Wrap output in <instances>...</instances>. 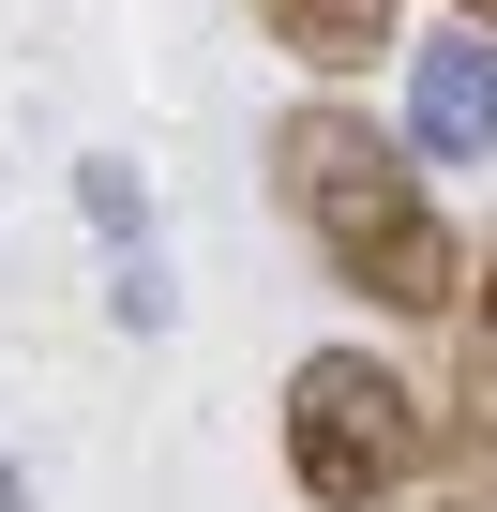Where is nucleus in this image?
Instances as JSON below:
<instances>
[{
	"instance_id": "f257e3e1",
	"label": "nucleus",
	"mask_w": 497,
	"mask_h": 512,
	"mask_svg": "<svg viewBox=\"0 0 497 512\" xmlns=\"http://www.w3.org/2000/svg\"><path fill=\"white\" fill-rule=\"evenodd\" d=\"M257 166H272L287 226L317 241V272H332L347 302H377V317H452V302H467V241H452V211H437L422 151H407V136H377V106L302 91V106H272Z\"/></svg>"
},
{
	"instance_id": "f03ea898",
	"label": "nucleus",
	"mask_w": 497,
	"mask_h": 512,
	"mask_svg": "<svg viewBox=\"0 0 497 512\" xmlns=\"http://www.w3.org/2000/svg\"><path fill=\"white\" fill-rule=\"evenodd\" d=\"M287 482L317 512H407L437 482V407L377 347H302L287 362Z\"/></svg>"
},
{
	"instance_id": "7ed1b4c3",
	"label": "nucleus",
	"mask_w": 497,
	"mask_h": 512,
	"mask_svg": "<svg viewBox=\"0 0 497 512\" xmlns=\"http://www.w3.org/2000/svg\"><path fill=\"white\" fill-rule=\"evenodd\" d=\"M437 512H497V256L452 302V407H437Z\"/></svg>"
},
{
	"instance_id": "20e7f679",
	"label": "nucleus",
	"mask_w": 497,
	"mask_h": 512,
	"mask_svg": "<svg viewBox=\"0 0 497 512\" xmlns=\"http://www.w3.org/2000/svg\"><path fill=\"white\" fill-rule=\"evenodd\" d=\"M407 151L422 166H497V31L407 46Z\"/></svg>"
},
{
	"instance_id": "39448f33",
	"label": "nucleus",
	"mask_w": 497,
	"mask_h": 512,
	"mask_svg": "<svg viewBox=\"0 0 497 512\" xmlns=\"http://www.w3.org/2000/svg\"><path fill=\"white\" fill-rule=\"evenodd\" d=\"M76 211H91V241H106V317H121V332H166V241H151L136 166L91 151V166H76Z\"/></svg>"
},
{
	"instance_id": "423d86ee",
	"label": "nucleus",
	"mask_w": 497,
	"mask_h": 512,
	"mask_svg": "<svg viewBox=\"0 0 497 512\" xmlns=\"http://www.w3.org/2000/svg\"><path fill=\"white\" fill-rule=\"evenodd\" d=\"M392 16H407V0H257V31H272L302 76H362V61L392 46Z\"/></svg>"
},
{
	"instance_id": "0eeeda50",
	"label": "nucleus",
	"mask_w": 497,
	"mask_h": 512,
	"mask_svg": "<svg viewBox=\"0 0 497 512\" xmlns=\"http://www.w3.org/2000/svg\"><path fill=\"white\" fill-rule=\"evenodd\" d=\"M452 16H467V31H497V0H452Z\"/></svg>"
},
{
	"instance_id": "6e6552de",
	"label": "nucleus",
	"mask_w": 497,
	"mask_h": 512,
	"mask_svg": "<svg viewBox=\"0 0 497 512\" xmlns=\"http://www.w3.org/2000/svg\"><path fill=\"white\" fill-rule=\"evenodd\" d=\"M422 512H437V497H422Z\"/></svg>"
}]
</instances>
